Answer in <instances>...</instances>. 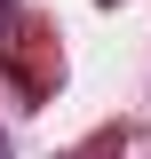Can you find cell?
<instances>
[{"instance_id":"cell-1","label":"cell","mask_w":151,"mask_h":159,"mask_svg":"<svg viewBox=\"0 0 151 159\" xmlns=\"http://www.w3.org/2000/svg\"><path fill=\"white\" fill-rule=\"evenodd\" d=\"M0 159H8V151H0Z\"/></svg>"}]
</instances>
